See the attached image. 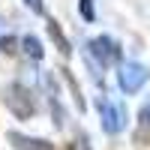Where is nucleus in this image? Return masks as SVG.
<instances>
[{
	"mask_svg": "<svg viewBox=\"0 0 150 150\" xmlns=\"http://www.w3.org/2000/svg\"><path fill=\"white\" fill-rule=\"evenodd\" d=\"M87 54L90 60H96L99 66H111L120 60V45L111 39V36H96V39L87 42Z\"/></svg>",
	"mask_w": 150,
	"mask_h": 150,
	"instance_id": "nucleus-4",
	"label": "nucleus"
},
{
	"mask_svg": "<svg viewBox=\"0 0 150 150\" xmlns=\"http://www.w3.org/2000/svg\"><path fill=\"white\" fill-rule=\"evenodd\" d=\"M72 150H90V141H87V138H78V141L72 144Z\"/></svg>",
	"mask_w": 150,
	"mask_h": 150,
	"instance_id": "nucleus-10",
	"label": "nucleus"
},
{
	"mask_svg": "<svg viewBox=\"0 0 150 150\" xmlns=\"http://www.w3.org/2000/svg\"><path fill=\"white\" fill-rule=\"evenodd\" d=\"M147 78H150V69L144 63H138V60H126L117 69V84H120L123 93H138L147 84Z\"/></svg>",
	"mask_w": 150,
	"mask_h": 150,
	"instance_id": "nucleus-2",
	"label": "nucleus"
},
{
	"mask_svg": "<svg viewBox=\"0 0 150 150\" xmlns=\"http://www.w3.org/2000/svg\"><path fill=\"white\" fill-rule=\"evenodd\" d=\"M78 12L84 15V21H96V9H93V0H78Z\"/></svg>",
	"mask_w": 150,
	"mask_h": 150,
	"instance_id": "nucleus-7",
	"label": "nucleus"
},
{
	"mask_svg": "<svg viewBox=\"0 0 150 150\" xmlns=\"http://www.w3.org/2000/svg\"><path fill=\"white\" fill-rule=\"evenodd\" d=\"M21 51L27 54L30 60H42L45 57V48H42V42L36 39V36H24V39H21Z\"/></svg>",
	"mask_w": 150,
	"mask_h": 150,
	"instance_id": "nucleus-6",
	"label": "nucleus"
},
{
	"mask_svg": "<svg viewBox=\"0 0 150 150\" xmlns=\"http://www.w3.org/2000/svg\"><path fill=\"white\" fill-rule=\"evenodd\" d=\"M96 108H99V117H102V129L108 135H117L126 129V108L123 105L111 102V99H99Z\"/></svg>",
	"mask_w": 150,
	"mask_h": 150,
	"instance_id": "nucleus-3",
	"label": "nucleus"
},
{
	"mask_svg": "<svg viewBox=\"0 0 150 150\" xmlns=\"http://www.w3.org/2000/svg\"><path fill=\"white\" fill-rule=\"evenodd\" d=\"M24 6H27L30 12H36V15H42V12H45V3H42V0H24Z\"/></svg>",
	"mask_w": 150,
	"mask_h": 150,
	"instance_id": "nucleus-8",
	"label": "nucleus"
},
{
	"mask_svg": "<svg viewBox=\"0 0 150 150\" xmlns=\"http://www.w3.org/2000/svg\"><path fill=\"white\" fill-rule=\"evenodd\" d=\"M3 102H6V108H9L18 120H30V117L36 114V96H33L24 84H12V87H6Z\"/></svg>",
	"mask_w": 150,
	"mask_h": 150,
	"instance_id": "nucleus-1",
	"label": "nucleus"
},
{
	"mask_svg": "<svg viewBox=\"0 0 150 150\" xmlns=\"http://www.w3.org/2000/svg\"><path fill=\"white\" fill-rule=\"evenodd\" d=\"M0 51H15V39L12 36H0Z\"/></svg>",
	"mask_w": 150,
	"mask_h": 150,
	"instance_id": "nucleus-9",
	"label": "nucleus"
},
{
	"mask_svg": "<svg viewBox=\"0 0 150 150\" xmlns=\"http://www.w3.org/2000/svg\"><path fill=\"white\" fill-rule=\"evenodd\" d=\"M9 144L15 147V150H54L51 141H45V138H30V135H24V132H9Z\"/></svg>",
	"mask_w": 150,
	"mask_h": 150,
	"instance_id": "nucleus-5",
	"label": "nucleus"
}]
</instances>
